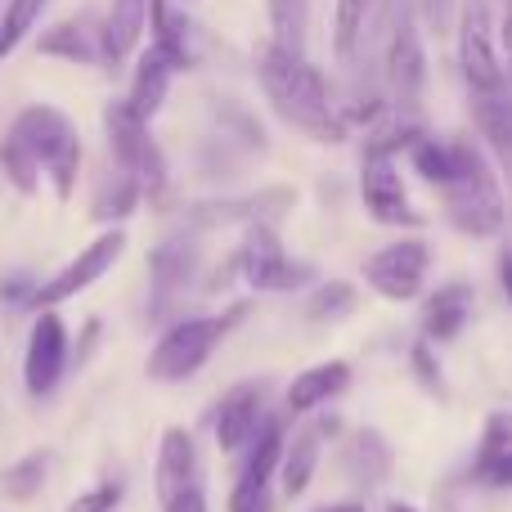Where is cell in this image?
<instances>
[{"instance_id":"cell-1","label":"cell","mask_w":512,"mask_h":512,"mask_svg":"<svg viewBox=\"0 0 512 512\" xmlns=\"http://www.w3.org/2000/svg\"><path fill=\"white\" fill-rule=\"evenodd\" d=\"M256 81H261V95L270 104V113L283 126H292L297 135L315 144H346L351 140V126L337 113V90L328 81V72L319 68L310 54L301 50H283L265 36L256 45Z\"/></svg>"},{"instance_id":"cell-2","label":"cell","mask_w":512,"mask_h":512,"mask_svg":"<svg viewBox=\"0 0 512 512\" xmlns=\"http://www.w3.org/2000/svg\"><path fill=\"white\" fill-rule=\"evenodd\" d=\"M454 140V176L441 194V216L450 230H459L463 239H495L508 225V194L504 176L490 162V153L481 149V140L472 135H450Z\"/></svg>"},{"instance_id":"cell-3","label":"cell","mask_w":512,"mask_h":512,"mask_svg":"<svg viewBox=\"0 0 512 512\" xmlns=\"http://www.w3.org/2000/svg\"><path fill=\"white\" fill-rule=\"evenodd\" d=\"M9 131L36 153L41 162V176L50 185V194L59 203H72L77 198V180H81V167H86V144H81V131L63 108L54 104H23L9 122Z\"/></svg>"},{"instance_id":"cell-4","label":"cell","mask_w":512,"mask_h":512,"mask_svg":"<svg viewBox=\"0 0 512 512\" xmlns=\"http://www.w3.org/2000/svg\"><path fill=\"white\" fill-rule=\"evenodd\" d=\"M243 319H248V301L221 310V315H180V319H171V324L162 328V337L153 342L144 373H149L153 382H162V387L189 382L216 351H221L225 337H230Z\"/></svg>"},{"instance_id":"cell-5","label":"cell","mask_w":512,"mask_h":512,"mask_svg":"<svg viewBox=\"0 0 512 512\" xmlns=\"http://www.w3.org/2000/svg\"><path fill=\"white\" fill-rule=\"evenodd\" d=\"M99 122H104L108 162H113L117 171H126V176L144 189V203L162 207L171 194V162H167V153H162L158 135H153V122H144V117L126 104V95L108 99Z\"/></svg>"},{"instance_id":"cell-6","label":"cell","mask_w":512,"mask_h":512,"mask_svg":"<svg viewBox=\"0 0 512 512\" xmlns=\"http://www.w3.org/2000/svg\"><path fill=\"white\" fill-rule=\"evenodd\" d=\"M454 45H459V72H463L468 95H486V90L512 86L490 0H463L459 18H454Z\"/></svg>"},{"instance_id":"cell-7","label":"cell","mask_w":512,"mask_h":512,"mask_svg":"<svg viewBox=\"0 0 512 512\" xmlns=\"http://www.w3.org/2000/svg\"><path fill=\"white\" fill-rule=\"evenodd\" d=\"M427 36L418 27V14H405L387 27V36L378 41L382 50V90H387L396 113H418L423 117V90H427Z\"/></svg>"},{"instance_id":"cell-8","label":"cell","mask_w":512,"mask_h":512,"mask_svg":"<svg viewBox=\"0 0 512 512\" xmlns=\"http://www.w3.org/2000/svg\"><path fill=\"white\" fill-rule=\"evenodd\" d=\"M234 256H239V279L252 292H301L306 283H315V265L288 256L279 225H248Z\"/></svg>"},{"instance_id":"cell-9","label":"cell","mask_w":512,"mask_h":512,"mask_svg":"<svg viewBox=\"0 0 512 512\" xmlns=\"http://www.w3.org/2000/svg\"><path fill=\"white\" fill-rule=\"evenodd\" d=\"M122 252H126V230H122V225H108V230L95 234L86 248L72 256V261H63L59 270L50 274V279L36 283L27 310H59L63 301L81 297V292L95 288V283L104 279V274L113 270L117 261H122Z\"/></svg>"},{"instance_id":"cell-10","label":"cell","mask_w":512,"mask_h":512,"mask_svg":"<svg viewBox=\"0 0 512 512\" xmlns=\"http://www.w3.org/2000/svg\"><path fill=\"white\" fill-rule=\"evenodd\" d=\"M427 274H432V248L427 239H391L378 252L364 256V283L378 292L382 301H418L427 292Z\"/></svg>"},{"instance_id":"cell-11","label":"cell","mask_w":512,"mask_h":512,"mask_svg":"<svg viewBox=\"0 0 512 512\" xmlns=\"http://www.w3.org/2000/svg\"><path fill=\"white\" fill-rule=\"evenodd\" d=\"M203 252H198L194 234H171L158 248L149 252V319L153 324H171L176 315V301L194 288V279L203 274Z\"/></svg>"},{"instance_id":"cell-12","label":"cell","mask_w":512,"mask_h":512,"mask_svg":"<svg viewBox=\"0 0 512 512\" xmlns=\"http://www.w3.org/2000/svg\"><path fill=\"white\" fill-rule=\"evenodd\" d=\"M72 369V337L59 310H36L23 346V387L32 400H45L59 391V382Z\"/></svg>"},{"instance_id":"cell-13","label":"cell","mask_w":512,"mask_h":512,"mask_svg":"<svg viewBox=\"0 0 512 512\" xmlns=\"http://www.w3.org/2000/svg\"><path fill=\"white\" fill-rule=\"evenodd\" d=\"M360 203H364V212H369V221L387 225V230H418V225H423V212H418L414 198H409L400 158L360 153Z\"/></svg>"},{"instance_id":"cell-14","label":"cell","mask_w":512,"mask_h":512,"mask_svg":"<svg viewBox=\"0 0 512 512\" xmlns=\"http://www.w3.org/2000/svg\"><path fill=\"white\" fill-rule=\"evenodd\" d=\"M198 486V445L189 427H167L158 441V463H153V495H158L162 512H180L185 499L194 495Z\"/></svg>"},{"instance_id":"cell-15","label":"cell","mask_w":512,"mask_h":512,"mask_svg":"<svg viewBox=\"0 0 512 512\" xmlns=\"http://www.w3.org/2000/svg\"><path fill=\"white\" fill-rule=\"evenodd\" d=\"M32 50L41 59L68 63V68H104V41H99V14L77 9V14L54 18L50 27L32 36Z\"/></svg>"},{"instance_id":"cell-16","label":"cell","mask_w":512,"mask_h":512,"mask_svg":"<svg viewBox=\"0 0 512 512\" xmlns=\"http://www.w3.org/2000/svg\"><path fill=\"white\" fill-rule=\"evenodd\" d=\"M283 441H288V427H283L279 414H270L239 463V477H234V490H230V512H243V508L261 504V499H270V481L279 477Z\"/></svg>"},{"instance_id":"cell-17","label":"cell","mask_w":512,"mask_h":512,"mask_svg":"<svg viewBox=\"0 0 512 512\" xmlns=\"http://www.w3.org/2000/svg\"><path fill=\"white\" fill-rule=\"evenodd\" d=\"M149 50H158L171 63L176 77L198 72V23L185 9V0H149Z\"/></svg>"},{"instance_id":"cell-18","label":"cell","mask_w":512,"mask_h":512,"mask_svg":"<svg viewBox=\"0 0 512 512\" xmlns=\"http://www.w3.org/2000/svg\"><path fill=\"white\" fill-rule=\"evenodd\" d=\"M265 382H239L216 400V418H212V436L221 454H243L252 445V436L265 423Z\"/></svg>"},{"instance_id":"cell-19","label":"cell","mask_w":512,"mask_h":512,"mask_svg":"<svg viewBox=\"0 0 512 512\" xmlns=\"http://www.w3.org/2000/svg\"><path fill=\"white\" fill-rule=\"evenodd\" d=\"M149 36V0H108L99 14V41H104V72L131 68Z\"/></svg>"},{"instance_id":"cell-20","label":"cell","mask_w":512,"mask_h":512,"mask_svg":"<svg viewBox=\"0 0 512 512\" xmlns=\"http://www.w3.org/2000/svg\"><path fill=\"white\" fill-rule=\"evenodd\" d=\"M472 131H477L481 149L499 167V176L512 189V86L508 90H486V95H468Z\"/></svg>"},{"instance_id":"cell-21","label":"cell","mask_w":512,"mask_h":512,"mask_svg":"<svg viewBox=\"0 0 512 512\" xmlns=\"http://www.w3.org/2000/svg\"><path fill=\"white\" fill-rule=\"evenodd\" d=\"M346 387H351V364L346 360H319V364L301 369L297 378L288 382V391H283V414L310 418V414H319L328 400L342 396Z\"/></svg>"},{"instance_id":"cell-22","label":"cell","mask_w":512,"mask_h":512,"mask_svg":"<svg viewBox=\"0 0 512 512\" xmlns=\"http://www.w3.org/2000/svg\"><path fill=\"white\" fill-rule=\"evenodd\" d=\"M391 463H396V450H391V441L378 432V427H360V432H351L346 445H342V454H337L342 477L360 490L382 486V481L391 477Z\"/></svg>"},{"instance_id":"cell-23","label":"cell","mask_w":512,"mask_h":512,"mask_svg":"<svg viewBox=\"0 0 512 512\" xmlns=\"http://www.w3.org/2000/svg\"><path fill=\"white\" fill-rule=\"evenodd\" d=\"M472 306H477V288L468 279H450L436 292H427L423 301V337L427 342H454V337L468 328Z\"/></svg>"},{"instance_id":"cell-24","label":"cell","mask_w":512,"mask_h":512,"mask_svg":"<svg viewBox=\"0 0 512 512\" xmlns=\"http://www.w3.org/2000/svg\"><path fill=\"white\" fill-rule=\"evenodd\" d=\"M171 81H176L171 63L162 59L158 50H149V45H144V50L131 59V81H126V104H131L135 113L144 117V122H153V117H158L162 108H167Z\"/></svg>"},{"instance_id":"cell-25","label":"cell","mask_w":512,"mask_h":512,"mask_svg":"<svg viewBox=\"0 0 512 512\" xmlns=\"http://www.w3.org/2000/svg\"><path fill=\"white\" fill-rule=\"evenodd\" d=\"M319 454H324V436H319L315 423H306L301 432H292L288 441H283V459H279V490L283 499H301L310 490V481H315L319 472Z\"/></svg>"},{"instance_id":"cell-26","label":"cell","mask_w":512,"mask_h":512,"mask_svg":"<svg viewBox=\"0 0 512 512\" xmlns=\"http://www.w3.org/2000/svg\"><path fill=\"white\" fill-rule=\"evenodd\" d=\"M378 14V0H333V63L355 68L369 50V27Z\"/></svg>"},{"instance_id":"cell-27","label":"cell","mask_w":512,"mask_h":512,"mask_svg":"<svg viewBox=\"0 0 512 512\" xmlns=\"http://www.w3.org/2000/svg\"><path fill=\"white\" fill-rule=\"evenodd\" d=\"M140 203H144V189L135 185L126 171H117L113 162H108V176L99 180V189H95V198H90V221L95 225H126L135 212H140Z\"/></svg>"},{"instance_id":"cell-28","label":"cell","mask_w":512,"mask_h":512,"mask_svg":"<svg viewBox=\"0 0 512 512\" xmlns=\"http://www.w3.org/2000/svg\"><path fill=\"white\" fill-rule=\"evenodd\" d=\"M50 468H54L50 450H32L23 459H14L9 468H0V499L5 504H32L45 490V481H50Z\"/></svg>"},{"instance_id":"cell-29","label":"cell","mask_w":512,"mask_h":512,"mask_svg":"<svg viewBox=\"0 0 512 512\" xmlns=\"http://www.w3.org/2000/svg\"><path fill=\"white\" fill-rule=\"evenodd\" d=\"M270 41L283 50H310V0H265Z\"/></svg>"},{"instance_id":"cell-30","label":"cell","mask_w":512,"mask_h":512,"mask_svg":"<svg viewBox=\"0 0 512 512\" xmlns=\"http://www.w3.org/2000/svg\"><path fill=\"white\" fill-rule=\"evenodd\" d=\"M45 9H50V0H5V9H0V63L14 59L32 41Z\"/></svg>"},{"instance_id":"cell-31","label":"cell","mask_w":512,"mask_h":512,"mask_svg":"<svg viewBox=\"0 0 512 512\" xmlns=\"http://www.w3.org/2000/svg\"><path fill=\"white\" fill-rule=\"evenodd\" d=\"M0 176H5V185L14 189V194H23V198L41 194V180H45L41 162H36V153L27 149L14 131L0 135Z\"/></svg>"},{"instance_id":"cell-32","label":"cell","mask_w":512,"mask_h":512,"mask_svg":"<svg viewBox=\"0 0 512 512\" xmlns=\"http://www.w3.org/2000/svg\"><path fill=\"white\" fill-rule=\"evenodd\" d=\"M405 158H409L414 176L423 180L427 189H445V185H450V176H454V140H450V135H432V131H427L423 140L405 153Z\"/></svg>"},{"instance_id":"cell-33","label":"cell","mask_w":512,"mask_h":512,"mask_svg":"<svg viewBox=\"0 0 512 512\" xmlns=\"http://www.w3.org/2000/svg\"><path fill=\"white\" fill-rule=\"evenodd\" d=\"M360 310V288L346 279H324L306 297V319L310 324H342Z\"/></svg>"},{"instance_id":"cell-34","label":"cell","mask_w":512,"mask_h":512,"mask_svg":"<svg viewBox=\"0 0 512 512\" xmlns=\"http://www.w3.org/2000/svg\"><path fill=\"white\" fill-rule=\"evenodd\" d=\"M216 122H221L225 140L239 144V149H248V153H265V149H270L265 126L256 122V113L248 104H239V99H221V104H216Z\"/></svg>"},{"instance_id":"cell-35","label":"cell","mask_w":512,"mask_h":512,"mask_svg":"<svg viewBox=\"0 0 512 512\" xmlns=\"http://www.w3.org/2000/svg\"><path fill=\"white\" fill-rule=\"evenodd\" d=\"M409 369H414L418 387L432 391V396L445 400V369L441 360H436V342H427V337H418L414 346H409Z\"/></svg>"},{"instance_id":"cell-36","label":"cell","mask_w":512,"mask_h":512,"mask_svg":"<svg viewBox=\"0 0 512 512\" xmlns=\"http://www.w3.org/2000/svg\"><path fill=\"white\" fill-rule=\"evenodd\" d=\"M459 5H463V0H414L423 36H436V41L454 36V18H459Z\"/></svg>"},{"instance_id":"cell-37","label":"cell","mask_w":512,"mask_h":512,"mask_svg":"<svg viewBox=\"0 0 512 512\" xmlns=\"http://www.w3.org/2000/svg\"><path fill=\"white\" fill-rule=\"evenodd\" d=\"M472 481L486 490H512V450L477 454V459H472Z\"/></svg>"},{"instance_id":"cell-38","label":"cell","mask_w":512,"mask_h":512,"mask_svg":"<svg viewBox=\"0 0 512 512\" xmlns=\"http://www.w3.org/2000/svg\"><path fill=\"white\" fill-rule=\"evenodd\" d=\"M117 504H122V486L117 481H99V486L81 490L68 504V512H117Z\"/></svg>"},{"instance_id":"cell-39","label":"cell","mask_w":512,"mask_h":512,"mask_svg":"<svg viewBox=\"0 0 512 512\" xmlns=\"http://www.w3.org/2000/svg\"><path fill=\"white\" fill-rule=\"evenodd\" d=\"M499 450H512V414L508 409H495L481 427V450L477 454H499Z\"/></svg>"},{"instance_id":"cell-40","label":"cell","mask_w":512,"mask_h":512,"mask_svg":"<svg viewBox=\"0 0 512 512\" xmlns=\"http://www.w3.org/2000/svg\"><path fill=\"white\" fill-rule=\"evenodd\" d=\"M36 274H27V270H14V274H5L0 279V301H9V306H27L32 301V292H36Z\"/></svg>"},{"instance_id":"cell-41","label":"cell","mask_w":512,"mask_h":512,"mask_svg":"<svg viewBox=\"0 0 512 512\" xmlns=\"http://www.w3.org/2000/svg\"><path fill=\"white\" fill-rule=\"evenodd\" d=\"M99 328H104L99 319H86V324H81V346L72 351V364H77V369L90 360V355H95V346H99Z\"/></svg>"},{"instance_id":"cell-42","label":"cell","mask_w":512,"mask_h":512,"mask_svg":"<svg viewBox=\"0 0 512 512\" xmlns=\"http://www.w3.org/2000/svg\"><path fill=\"white\" fill-rule=\"evenodd\" d=\"M499 45H504V59H512V0H504V18H499Z\"/></svg>"},{"instance_id":"cell-43","label":"cell","mask_w":512,"mask_h":512,"mask_svg":"<svg viewBox=\"0 0 512 512\" xmlns=\"http://www.w3.org/2000/svg\"><path fill=\"white\" fill-rule=\"evenodd\" d=\"M499 288H504V297H508V306H512V248L499 256Z\"/></svg>"},{"instance_id":"cell-44","label":"cell","mask_w":512,"mask_h":512,"mask_svg":"<svg viewBox=\"0 0 512 512\" xmlns=\"http://www.w3.org/2000/svg\"><path fill=\"white\" fill-rule=\"evenodd\" d=\"M180 512H207V495H203V490H194V495L185 499V508H180Z\"/></svg>"},{"instance_id":"cell-45","label":"cell","mask_w":512,"mask_h":512,"mask_svg":"<svg viewBox=\"0 0 512 512\" xmlns=\"http://www.w3.org/2000/svg\"><path fill=\"white\" fill-rule=\"evenodd\" d=\"M315 512H364V504H355V499H342V504H324Z\"/></svg>"},{"instance_id":"cell-46","label":"cell","mask_w":512,"mask_h":512,"mask_svg":"<svg viewBox=\"0 0 512 512\" xmlns=\"http://www.w3.org/2000/svg\"><path fill=\"white\" fill-rule=\"evenodd\" d=\"M382 512H418V508H414V504H405V499H391V504L382 508Z\"/></svg>"},{"instance_id":"cell-47","label":"cell","mask_w":512,"mask_h":512,"mask_svg":"<svg viewBox=\"0 0 512 512\" xmlns=\"http://www.w3.org/2000/svg\"><path fill=\"white\" fill-rule=\"evenodd\" d=\"M243 512H270V499H261V504H252V508H243Z\"/></svg>"},{"instance_id":"cell-48","label":"cell","mask_w":512,"mask_h":512,"mask_svg":"<svg viewBox=\"0 0 512 512\" xmlns=\"http://www.w3.org/2000/svg\"><path fill=\"white\" fill-rule=\"evenodd\" d=\"M508 77H512V59H508Z\"/></svg>"}]
</instances>
